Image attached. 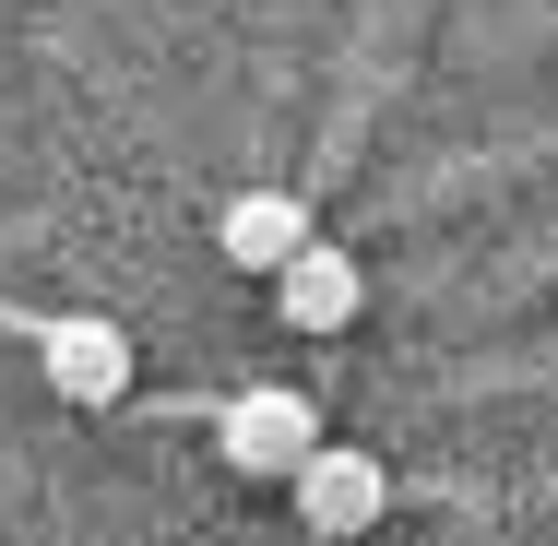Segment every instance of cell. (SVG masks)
<instances>
[{
  "label": "cell",
  "mask_w": 558,
  "mask_h": 546,
  "mask_svg": "<svg viewBox=\"0 0 558 546\" xmlns=\"http://www.w3.org/2000/svg\"><path fill=\"white\" fill-rule=\"evenodd\" d=\"M215 451L238 463V475H274V487H286V475L322 451V404L286 392V380H262V392H238V404L215 416Z\"/></svg>",
  "instance_id": "obj_1"
},
{
  "label": "cell",
  "mask_w": 558,
  "mask_h": 546,
  "mask_svg": "<svg viewBox=\"0 0 558 546\" xmlns=\"http://www.w3.org/2000/svg\"><path fill=\"white\" fill-rule=\"evenodd\" d=\"M215 250L250 262V274H286V262L310 250V203H298V191H238L226 226H215Z\"/></svg>",
  "instance_id": "obj_5"
},
{
  "label": "cell",
  "mask_w": 558,
  "mask_h": 546,
  "mask_svg": "<svg viewBox=\"0 0 558 546\" xmlns=\"http://www.w3.org/2000/svg\"><path fill=\"white\" fill-rule=\"evenodd\" d=\"M274 310H286V332H344L356 310H368V274H356V250L310 238V250L274 274Z\"/></svg>",
  "instance_id": "obj_3"
},
{
  "label": "cell",
  "mask_w": 558,
  "mask_h": 546,
  "mask_svg": "<svg viewBox=\"0 0 558 546\" xmlns=\"http://www.w3.org/2000/svg\"><path fill=\"white\" fill-rule=\"evenodd\" d=\"M36 356H48V380H60L72 404H119V392H131V332L119 321H48Z\"/></svg>",
  "instance_id": "obj_4"
},
{
  "label": "cell",
  "mask_w": 558,
  "mask_h": 546,
  "mask_svg": "<svg viewBox=\"0 0 558 546\" xmlns=\"http://www.w3.org/2000/svg\"><path fill=\"white\" fill-rule=\"evenodd\" d=\"M286 487H298V523H310L322 546H356L380 511H392V475H380V451H333V439H322V451H310Z\"/></svg>",
  "instance_id": "obj_2"
}]
</instances>
